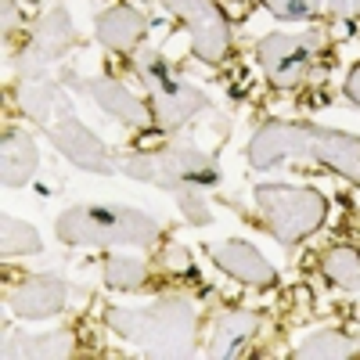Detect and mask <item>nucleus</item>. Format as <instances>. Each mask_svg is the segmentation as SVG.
Wrapping results in <instances>:
<instances>
[{
	"label": "nucleus",
	"instance_id": "f257e3e1",
	"mask_svg": "<svg viewBox=\"0 0 360 360\" xmlns=\"http://www.w3.org/2000/svg\"><path fill=\"white\" fill-rule=\"evenodd\" d=\"M292 155L317 159L342 173L346 180H353V184H360V137H349L342 130H328L314 123H266L249 144V162L256 169Z\"/></svg>",
	"mask_w": 360,
	"mask_h": 360
},
{
	"label": "nucleus",
	"instance_id": "f03ea898",
	"mask_svg": "<svg viewBox=\"0 0 360 360\" xmlns=\"http://www.w3.org/2000/svg\"><path fill=\"white\" fill-rule=\"evenodd\" d=\"M108 324L134 339L148 356H184L195 339V307L184 299H162L144 310H108Z\"/></svg>",
	"mask_w": 360,
	"mask_h": 360
},
{
	"label": "nucleus",
	"instance_id": "7ed1b4c3",
	"mask_svg": "<svg viewBox=\"0 0 360 360\" xmlns=\"http://www.w3.org/2000/svg\"><path fill=\"white\" fill-rule=\"evenodd\" d=\"M58 238L69 245H152L159 224L137 209L76 205L58 217Z\"/></svg>",
	"mask_w": 360,
	"mask_h": 360
},
{
	"label": "nucleus",
	"instance_id": "20e7f679",
	"mask_svg": "<svg viewBox=\"0 0 360 360\" xmlns=\"http://www.w3.org/2000/svg\"><path fill=\"white\" fill-rule=\"evenodd\" d=\"M123 169L134 180H148L159 184L166 191H180V188H217L220 184V166L209 159L198 148L188 144H166L162 152H144V155H130L123 162Z\"/></svg>",
	"mask_w": 360,
	"mask_h": 360
},
{
	"label": "nucleus",
	"instance_id": "39448f33",
	"mask_svg": "<svg viewBox=\"0 0 360 360\" xmlns=\"http://www.w3.org/2000/svg\"><path fill=\"white\" fill-rule=\"evenodd\" d=\"M256 202L259 213L270 224L274 238L281 245H295L307 234H314L328 213V205L317 191L307 188H288V184H263L256 188Z\"/></svg>",
	"mask_w": 360,
	"mask_h": 360
},
{
	"label": "nucleus",
	"instance_id": "423d86ee",
	"mask_svg": "<svg viewBox=\"0 0 360 360\" xmlns=\"http://www.w3.org/2000/svg\"><path fill=\"white\" fill-rule=\"evenodd\" d=\"M137 76H141V83L148 90H152V115H155V123L162 130H176L180 123H188L198 108H205L202 90L173 79L166 62L155 51H148V54L137 58Z\"/></svg>",
	"mask_w": 360,
	"mask_h": 360
},
{
	"label": "nucleus",
	"instance_id": "0eeeda50",
	"mask_svg": "<svg viewBox=\"0 0 360 360\" xmlns=\"http://www.w3.org/2000/svg\"><path fill=\"white\" fill-rule=\"evenodd\" d=\"M40 127H44V134L51 137V144H54L72 166H79V169H86V173H101V176L112 173L108 152L101 148V141L76 119V112H72V105L65 101V94L54 101L51 115L44 119Z\"/></svg>",
	"mask_w": 360,
	"mask_h": 360
},
{
	"label": "nucleus",
	"instance_id": "6e6552de",
	"mask_svg": "<svg viewBox=\"0 0 360 360\" xmlns=\"http://www.w3.org/2000/svg\"><path fill=\"white\" fill-rule=\"evenodd\" d=\"M166 8L176 11L191 29V51L202 62H220L231 47V29L227 18L220 15L217 0H166Z\"/></svg>",
	"mask_w": 360,
	"mask_h": 360
},
{
	"label": "nucleus",
	"instance_id": "1a4fd4ad",
	"mask_svg": "<svg viewBox=\"0 0 360 360\" xmlns=\"http://www.w3.org/2000/svg\"><path fill=\"white\" fill-rule=\"evenodd\" d=\"M321 44V37H263L259 47H256V58L266 72V79L281 86V90H292L303 83L307 69H310V58H314V47Z\"/></svg>",
	"mask_w": 360,
	"mask_h": 360
},
{
	"label": "nucleus",
	"instance_id": "9d476101",
	"mask_svg": "<svg viewBox=\"0 0 360 360\" xmlns=\"http://www.w3.org/2000/svg\"><path fill=\"white\" fill-rule=\"evenodd\" d=\"M72 47V25H69V15L65 8H54L51 15L40 18L37 33H33V44L25 47V54L18 58V76L22 79H37L47 72V65L62 62Z\"/></svg>",
	"mask_w": 360,
	"mask_h": 360
},
{
	"label": "nucleus",
	"instance_id": "9b49d317",
	"mask_svg": "<svg viewBox=\"0 0 360 360\" xmlns=\"http://www.w3.org/2000/svg\"><path fill=\"white\" fill-rule=\"evenodd\" d=\"M69 83H76L86 98H94L108 115H115L119 123H127V127H148L152 123V112H148V105L144 101H137L127 86H119V83H112V79H72V76H65Z\"/></svg>",
	"mask_w": 360,
	"mask_h": 360
},
{
	"label": "nucleus",
	"instance_id": "f8f14e48",
	"mask_svg": "<svg viewBox=\"0 0 360 360\" xmlns=\"http://www.w3.org/2000/svg\"><path fill=\"white\" fill-rule=\"evenodd\" d=\"M213 263L220 270H227L231 278L238 281H245V285H256V288H266V285H274L278 274H274V266H270L252 245L245 242H220L213 245Z\"/></svg>",
	"mask_w": 360,
	"mask_h": 360
},
{
	"label": "nucleus",
	"instance_id": "ddd939ff",
	"mask_svg": "<svg viewBox=\"0 0 360 360\" xmlns=\"http://www.w3.org/2000/svg\"><path fill=\"white\" fill-rule=\"evenodd\" d=\"M65 281L62 278H33L25 281L15 295H8V307L18 317H54L58 310L65 307Z\"/></svg>",
	"mask_w": 360,
	"mask_h": 360
},
{
	"label": "nucleus",
	"instance_id": "4468645a",
	"mask_svg": "<svg viewBox=\"0 0 360 360\" xmlns=\"http://www.w3.org/2000/svg\"><path fill=\"white\" fill-rule=\"evenodd\" d=\"M37 162H40V152H37V144L29 141L25 134L18 130H8L4 134V148H0V166H4V188H22L33 180L37 173Z\"/></svg>",
	"mask_w": 360,
	"mask_h": 360
},
{
	"label": "nucleus",
	"instance_id": "2eb2a0df",
	"mask_svg": "<svg viewBox=\"0 0 360 360\" xmlns=\"http://www.w3.org/2000/svg\"><path fill=\"white\" fill-rule=\"evenodd\" d=\"M144 15L134 11V8H112L98 18V40L112 51H130L141 37H144Z\"/></svg>",
	"mask_w": 360,
	"mask_h": 360
},
{
	"label": "nucleus",
	"instance_id": "dca6fc26",
	"mask_svg": "<svg viewBox=\"0 0 360 360\" xmlns=\"http://www.w3.org/2000/svg\"><path fill=\"white\" fill-rule=\"evenodd\" d=\"M8 353L15 356H69L72 353V335L69 332H51V335H4Z\"/></svg>",
	"mask_w": 360,
	"mask_h": 360
},
{
	"label": "nucleus",
	"instance_id": "f3484780",
	"mask_svg": "<svg viewBox=\"0 0 360 360\" xmlns=\"http://www.w3.org/2000/svg\"><path fill=\"white\" fill-rule=\"evenodd\" d=\"M356 353H360V342L342 332H317L299 346V356H310V360H328V356L342 360V356H356Z\"/></svg>",
	"mask_w": 360,
	"mask_h": 360
},
{
	"label": "nucleus",
	"instance_id": "a211bd4d",
	"mask_svg": "<svg viewBox=\"0 0 360 360\" xmlns=\"http://www.w3.org/2000/svg\"><path fill=\"white\" fill-rule=\"evenodd\" d=\"M324 274L332 278L339 288L360 292V252L353 249H332L324 256Z\"/></svg>",
	"mask_w": 360,
	"mask_h": 360
},
{
	"label": "nucleus",
	"instance_id": "6ab92c4d",
	"mask_svg": "<svg viewBox=\"0 0 360 360\" xmlns=\"http://www.w3.org/2000/svg\"><path fill=\"white\" fill-rule=\"evenodd\" d=\"M4 234H0V245H4V256H25V252H40V234L22 224V220H11L4 217Z\"/></svg>",
	"mask_w": 360,
	"mask_h": 360
},
{
	"label": "nucleus",
	"instance_id": "aec40b11",
	"mask_svg": "<svg viewBox=\"0 0 360 360\" xmlns=\"http://www.w3.org/2000/svg\"><path fill=\"white\" fill-rule=\"evenodd\" d=\"M252 328H256V317H249V314H227L217 324V332H213V353H231V346L242 342Z\"/></svg>",
	"mask_w": 360,
	"mask_h": 360
},
{
	"label": "nucleus",
	"instance_id": "412c9836",
	"mask_svg": "<svg viewBox=\"0 0 360 360\" xmlns=\"http://www.w3.org/2000/svg\"><path fill=\"white\" fill-rule=\"evenodd\" d=\"M105 281H108V288H141V281H144V263L141 259H130V256H112L108 263H105Z\"/></svg>",
	"mask_w": 360,
	"mask_h": 360
},
{
	"label": "nucleus",
	"instance_id": "4be33fe9",
	"mask_svg": "<svg viewBox=\"0 0 360 360\" xmlns=\"http://www.w3.org/2000/svg\"><path fill=\"white\" fill-rule=\"evenodd\" d=\"M263 4L278 18H310L314 11H321L328 4V0H263Z\"/></svg>",
	"mask_w": 360,
	"mask_h": 360
},
{
	"label": "nucleus",
	"instance_id": "5701e85b",
	"mask_svg": "<svg viewBox=\"0 0 360 360\" xmlns=\"http://www.w3.org/2000/svg\"><path fill=\"white\" fill-rule=\"evenodd\" d=\"M176 202H180V213H184L191 224H198V227L209 224V209H205V202H202L191 188H180V191H176Z\"/></svg>",
	"mask_w": 360,
	"mask_h": 360
},
{
	"label": "nucleus",
	"instance_id": "b1692460",
	"mask_svg": "<svg viewBox=\"0 0 360 360\" xmlns=\"http://www.w3.org/2000/svg\"><path fill=\"white\" fill-rule=\"evenodd\" d=\"M335 15H360V0H328Z\"/></svg>",
	"mask_w": 360,
	"mask_h": 360
},
{
	"label": "nucleus",
	"instance_id": "393cba45",
	"mask_svg": "<svg viewBox=\"0 0 360 360\" xmlns=\"http://www.w3.org/2000/svg\"><path fill=\"white\" fill-rule=\"evenodd\" d=\"M0 11H4V33L18 25V11H15V0H0Z\"/></svg>",
	"mask_w": 360,
	"mask_h": 360
},
{
	"label": "nucleus",
	"instance_id": "a878e982",
	"mask_svg": "<svg viewBox=\"0 0 360 360\" xmlns=\"http://www.w3.org/2000/svg\"><path fill=\"white\" fill-rule=\"evenodd\" d=\"M346 94L360 105V65H356V69L349 72V79H346Z\"/></svg>",
	"mask_w": 360,
	"mask_h": 360
}]
</instances>
